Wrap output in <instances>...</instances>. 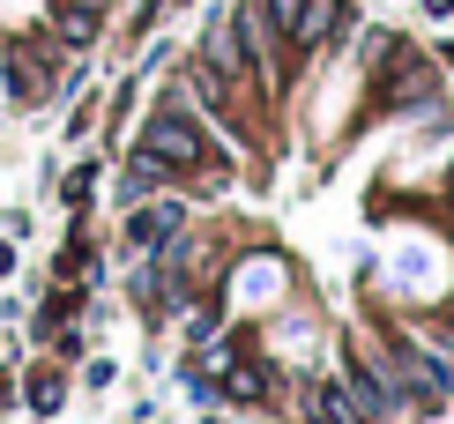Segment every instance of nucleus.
I'll use <instances>...</instances> for the list:
<instances>
[{"label": "nucleus", "mask_w": 454, "mask_h": 424, "mask_svg": "<svg viewBox=\"0 0 454 424\" xmlns=\"http://www.w3.org/2000/svg\"><path fill=\"white\" fill-rule=\"evenodd\" d=\"M142 157L157 171H194V164H209L216 149L201 142V127L186 120V112H157V120L142 127Z\"/></svg>", "instance_id": "f257e3e1"}, {"label": "nucleus", "mask_w": 454, "mask_h": 424, "mask_svg": "<svg viewBox=\"0 0 454 424\" xmlns=\"http://www.w3.org/2000/svg\"><path fill=\"white\" fill-rule=\"evenodd\" d=\"M343 30H350V8H343V0H306L298 23H291V45H298V52H328Z\"/></svg>", "instance_id": "f03ea898"}, {"label": "nucleus", "mask_w": 454, "mask_h": 424, "mask_svg": "<svg viewBox=\"0 0 454 424\" xmlns=\"http://www.w3.org/2000/svg\"><path fill=\"white\" fill-rule=\"evenodd\" d=\"M201 67H216L223 82H239V75H246V37H239V23H223V15L209 23V37H201Z\"/></svg>", "instance_id": "7ed1b4c3"}, {"label": "nucleus", "mask_w": 454, "mask_h": 424, "mask_svg": "<svg viewBox=\"0 0 454 424\" xmlns=\"http://www.w3.org/2000/svg\"><path fill=\"white\" fill-rule=\"evenodd\" d=\"M179 224H186L179 201H149V208H135V216H127V239H135V246H164Z\"/></svg>", "instance_id": "20e7f679"}, {"label": "nucleus", "mask_w": 454, "mask_h": 424, "mask_svg": "<svg viewBox=\"0 0 454 424\" xmlns=\"http://www.w3.org/2000/svg\"><path fill=\"white\" fill-rule=\"evenodd\" d=\"M30 410H45V417L60 410V380H52V373H37V380H30Z\"/></svg>", "instance_id": "39448f33"}, {"label": "nucleus", "mask_w": 454, "mask_h": 424, "mask_svg": "<svg viewBox=\"0 0 454 424\" xmlns=\"http://www.w3.org/2000/svg\"><path fill=\"white\" fill-rule=\"evenodd\" d=\"M447 350H454V313H447Z\"/></svg>", "instance_id": "423d86ee"}]
</instances>
